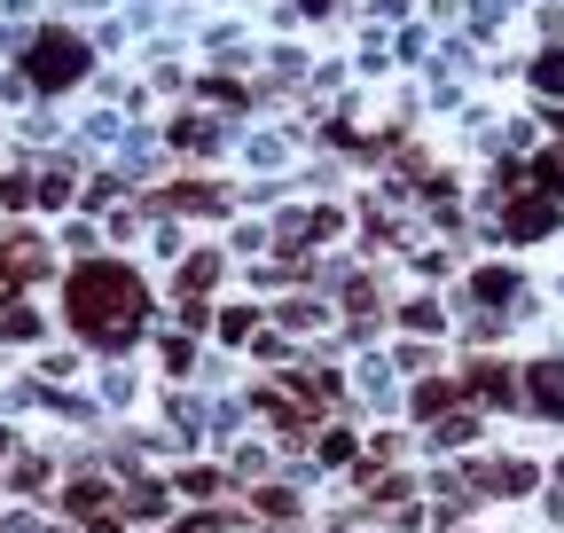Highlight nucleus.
<instances>
[{
  "label": "nucleus",
  "instance_id": "nucleus-1",
  "mask_svg": "<svg viewBox=\"0 0 564 533\" xmlns=\"http://www.w3.org/2000/svg\"><path fill=\"white\" fill-rule=\"evenodd\" d=\"M70 314H79L87 329H102L110 314H118V322H133V314H141V291H133L126 275H110V266H87V275L70 283Z\"/></svg>",
  "mask_w": 564,
  "mask_h": 533
}]
</instances>
